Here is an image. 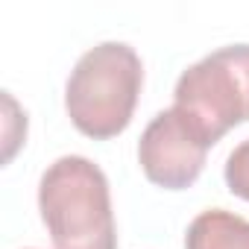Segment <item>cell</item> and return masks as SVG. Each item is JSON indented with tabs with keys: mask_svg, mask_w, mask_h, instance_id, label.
<instances>
[{
	"mask_svg": "<svg viewBox=\"0 0 249 249\" xmlns=\"http://www.w3.org/2000/svg\"><path fill=\"white\" fill-rule=\"evenodd\" d=\"M141 85V56L123 41H103L85 50L68 76V117L82 135L94 141H108L129 126Z\"/></svg>",
	"mask_w": 249,
	"mask_h": 249,
	"instance_id": "obj_2",
	"label": "cell"
},
{
	"mask_svg": "<svg viewBox=\"0 0 249 249\" xmlns=\"http://www.w3.org/2000/svg\"><path fill=\"white\" fill-rule=\"evenodd\" d=\"M173 106L188 111L211 144L249 120V44H229L182 71Z\"/></svg>",
	"mask_w": 249,
	"mask_h": 249,
	"instance_id": "obj_3",
	"label": "cell"
},
{
	"mask_svg": "<svg viewBox=\"0 0 249 249\" xmlns=\"http://www.w3.org/2000/svg\"><path fill=\"white\" fill-rule=\"evenodd\" d=\"M38 211L56 249H117L108 179L85 156H62L41 173Z\"/></svg>",
	"mask_w": 249,
	"mask_h": 249,
	"instance_id": "obj_1",
	"label": "cell"
},
{
	"mask_svg": "<svg viewBox=\"0 0 249 249\" xmlns=\"http://www.w3.org/2000/svg\"><path fill=\"white\" fill-rule=\"evenodd\" d=\"M223 176H226L229 191H231L234 196H240V199L249 202V138H246L243 144H237V147L229 153Z\"/></svg>",
	"mask_w": 249,
	"mask_h": 249,
	"instance_id": "obj_6",
	"label": "cell"
},
{
	"mask_svg": "<svg viewBox=\"0 0 249 249\" xmlns=\"http://www.w3.org/2000/svg\"><path fill=\"white\" fill-rule=\"evenodd\" d=\"M214 144L196 126V120L179 106L159 111L138 141V164L144 176L164 191L191 188Z\"/></svg>",
	"mask_w": 249,
	"mask_h": 249,
	"instance_id": "obj_4",
	"label": "cell"
},
{
	"mask_svg": "<svg viewBox=\"0 0 249 249\" xmlns=\"http://www.w3.org/2000/svg\"><path fill=\"white\" fill-rule=\"evenodd\" d=\"M185 249H249V220L226 208H208L191 220Z\"/></svg>",
	"mask_w": 249,
	"mask_h": 249,
	"instance_id": "obj_5",
	"label": "cell"
}]
</instances>
